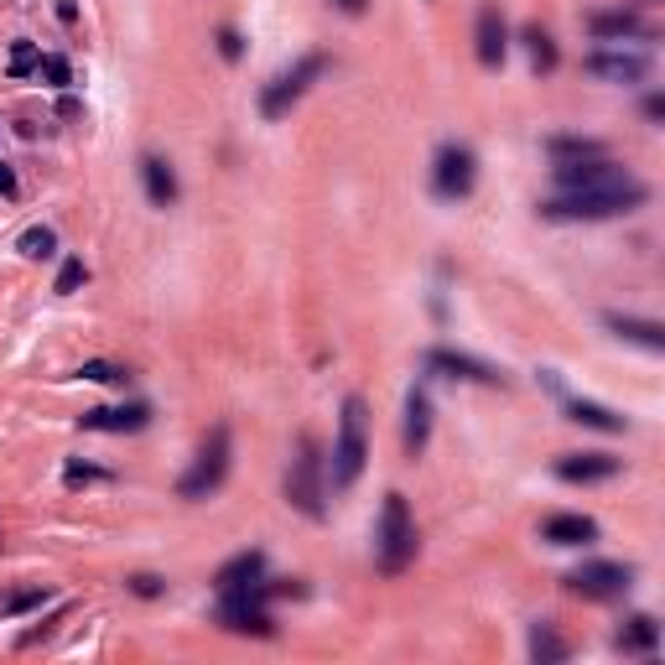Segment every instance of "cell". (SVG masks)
I'll return each instance as SVG.
<instances>
[{"label": "cell", "instance_id": "f546056e", "mask_svg": "<svg viewBox=\"0 0 665 665\" xmlns=\"http://www.w3.org/2000/svg\"><path fill=\"white\" fill-rule=\"evenodd\" d=\"M84 281H89L84 260H78V255H68V260H62V271H58V281H53V291H62V297H68V291H78Z\"/></svg>", "mask_w": 665, "mask_h": 665}, {"label": "cell", "instance_id": "cb8c5ba5", "mask_svg": "<svg viewBox=\"0 0 665 665\" xmlns=\"http://www.w3.org/2000/svg\"><path fill=\"white\" fill-rule=\"evenodd\" d=\"M572 422H577V426H598V431H624V426H629L619 411L593 406V400H577V406H572Z\"/></svg>", "mask_w": 665, "mask_h": 665}, {"label": "cell", "instance_id": "277c9868", "mask_svg": "<svg viewBox=\"0 0 665 665\" xmlns=\"http://www.w3.org/2000/svg\"><path fill=\"white\" fill-rule=\"evenodd\" d=\"M286 499L307 520H323V447L307 431L297 437V457H291V473H286Z\"/></svg>", "mask_w": 665, "mask_h": 665}, {"label": "cell", "instance_id": "52a82bcc", "mask_svg": "<svg viewBox=\"0 0 665 665\" xmlns=\"http://www.w3.org/2000/svg\"><path fill=\"white\" fill-rule=\"evenodd\" d=\"M562 582H567V593H577V598H624L629 582H635V567H624V562H582V567L567 572Z\"/></svg>", "mask_w": 665, "mask_h": 665}, {"label": "cell", "instance_id": "8d00e7d4", "mask_svg": "<svg viewBox=\"0 0 665 665\" xmlns=\"http://www.w3.org/2000/svg\"><path fill=\"white\" fill-rule=\"evenodd\" d=\"M0 198H16V172L0 161Z\"/></svg>", "mask_w": 665, "mask_h": 665}, {"label": "cell", "instance_id": "4dcf8cb0", "mask_svg": "<svg viewBox=\"0 0 665 665\" xmlns=\"http://www.w3.org/2000/svg\"><path fill=\"white\" fill-rule=\"evenodd\" d=\"M42 78H47L53 89H68V84H73V62L62 58V53H47V58H42Z\"/></svg>", "mask_w": 665, "mask_h": 665}, {"label": "cell", "instance_id": "30bf717a", "mask_svg": "<svg viewBox=\"0 0 665 665\" xmlns=\"http://www.w3.org/2000/svg\"><path fill=\"white\" fill-rule=\"evenodd\" d=\"M556 182H562V193H572V187H608V182H624V172H619L608 156H577V161H556Z\"/></svg>", "mask_w": 665, "mask_h": 665}, {"label": "cell", "instance_id": "7c38bea8", "mask_svg": "<svg viewBox=\"0 0 665 665\" xmlns=\"http://www.w3.org/2000/svg\"><path fill=\"white\" fill-rule=\"evenodd\" d=\"M582 68H587L593 78H603V84H639V78L650 73L644 53H587Z\"/></svg>", "mask_w": 665, "mask_h": 665}, {"label": "cell", "instance_id": "f1b7e54d", "mask_svg": "<svg viewBox=\"0 0 665 665\" xmlns=\"http://www.w3.org/2000/svg\"><path fill=\"white\" fill-rule=\"evenodd\" d=\"M5 68H11V78H27V73H37V68H42V53H37V42H16Z\"/></svg>", "mask_w": 665, "mask_h": 665}, {"label": "cell", "instance_id": "83f0119b", "mask_svg": "<svg viewBox=\"0 0 665 665\" xmlns=\"http://www.w3.org/2000/svg\"><path fill=\"white\" fill-rule=\"evenodd\" d=\"M53 250H58V234H53L47 224H31L27 234H21V255H27V260H47Z\"/></svg>", "mask_w": 665, "mask_h": 665}, {"label": "cell", "instance_id": "d4e9b609", "mask_svg": "<svg viewBox=\"0 0 665 665\" xmlns=\"http://www.w3.org/2000/svg\"><path fill=\"white\" fill-rule=\"evenodd\" d=\"M546 152L556 156V161H577V156H603L598 141H587V135H551L546 141Z\"/></svg>", "mask_w": 665, "mask_h": 665}, {"label": "cell", "instance_id": "ffe728a7", "mask_svg": "<svg viewBox=\"0 0 665 665\" xmlns=\"http://www.w3.org/2000/svg\"><path fill=\"white\" fill-rule=\"evenodd\" d=\"M608 328L619 332V338H629V343L665 349V328H661V323H639V317H619V312H608Z\"/></svg>", "mask_w": 665, "mask_h": 665}, {"label": "cell", "instance_id": "603a6c76", "mask_svg": "<svg viewBox=\"0 0 665 665\" xmlns=\"http://www.w3.org/2000/svg\"><path fill=\"white\" fill-rule=\"evenodd\" d=\"M53 598L42 582H31V587H11L5 598H0V619H16V613H31V608H42Z\"/></svg>", "mask_w": 665, "mask_h": 665}, {"label": "cell", "instance_id": "e0dca14e", "mask_svg": "<svg viewBox=\"0 0 665 665\" xmlns=\"http://www.w3.org/2000/svg\"><path fill=\"white\" fill-rule=\"evenodd\" d=\"M260 572H266V551H255V546H250V551H240V556H229V562L218 567V577H213V582H218V593H234V587H250Z\"/></svg>", "mask_w": 665, "mask_h": 665}, {"label": "cell", "instance_id": "74e56055", "mask_svg": "<svg viewBox=\"0 0 665 665\" xmlns=\"http://www.w3.org/2000/svg\"><path fill=\"white\" fill-rule=\"evenodd\" d=\"M332 5H338L343 16H364V5H369V0H332Z\"/></svg>", "mask_w": 665, "mask_h": 665}, {"label": "cell", "instance_id": "5bb4252c", "mask_svg": "<svg viewBox=\"0 0 665 665\" xmlns=\"http://www.w3.org/2000/svg\"><path fill=\"white\" fill-rule=\"evenodd\" d=\"M473 42H479V62H484V68H499V62H505V53H510V37H505V16H499V5H494V0H488L484 11H479Z\"/></svg>", "mask_w": 665, "mask_h": 665}, {"label": "cell", "instance_id": "3957f363", "mask_svg": "<svg viewBox=\"0 0 665 665\" xmlns=\"http://www.w3.org/2000/svg\"><path fill=\"white\" fill-rule=\"evenodd\" d=\"M374 556H380V572L395 577L411 567L416 556V525L406 510V494H385V510H380V536H374Z\"/></svg>", "mask_w": 665, "mask_h": 665}, {"label": "cell", "instance_id": "484cf974", "mask_svg": "<svg viewBox=\"0 0 665 665\" xmlns=\"http://www.w3.org/2000/svg\"><path fill=\"white\" fill-rule=\"evenodd\" d=\"M525 53L536 62V73H551V68H556V42H551V31L525 27Z\"/></svg>", "mask_w": 665, "mask_h": 665}, {"label": "cell", "instance_id": "ba28073f", "mask_svg": "<svg viewBox=\"0 0 665 665\" xmlns=\"http://www.w3.org/2000/svg\"><path fill=\"white\" fill-rule=\"evenodd\" d=\"M218 624L229 629V635H271V613H266V598L255 593V587H234V593H224V603H218Z\"/></svg>", "mask_w": 665, "mask_h": 665}, {"label": "cell", "instance_id": "9c48e42d", "mask_svg": "<svg viewBox=\"0 0 665 665\" xmlns=\"http://www.w3.org/2000/svg\"><path fill=\"white\" fill-rule=\"evenodd\" d=\"M431 193H437V198H468V193H473V152H468V146H442V152H437Z\"/></svg>", "mask_w": 665, "mask_h": 665}, {"label": "cell", "instance_id": "7402d4cb", "mask_svg": "<svg viewBox=\"0 0 665 665\" xmlns=\"http://www.w3.org/2000/svg\"><path fill=\"white\" fill-rule=\"evenodd\" d=\"M587 31L593 37H635L639 16L635 11H598V16H587Z\"/></svg>", "mask_w": 665, "mask_h": 665}, {"label": "cell", "instance_id": "4fadbf2b", "mask_svg": "<svg viewBox=\"0 0 665 665\" xmlns=\"http://www.w3.org/2000/svg\"><path fill=\"white\" fill-rule=\"evenodd\" d=\"M613 473H619V457H608V453H567L556 463L562 484H603Z\"/></svg>", "mask_w": 665, "mask_h": 665}, {"label": "cell", "instance_id": "9a60e30c", "mask_svg": "<svg viewBox=\"0 0 665 665\" xmlns=\"http://www.w3.org/2000/svg\"><path fill=\"white\" fill-rule=\"evenodd\" d=\"M146 422H152L146 406H94V411H84L89 431H141Z\"/></svg>", "mask_w": 665, "mask_h": 665}, {"label": "cell", "instance_id": "8992f818", "mask_svg": "<svg viewBox=\"0 0 665 665\" xmlns=\"http://www.w3.org/2000/svg\"><path fill=\"white\" fill-rule=\"evenodd\" d=\"M323 68H328V58H323V53H307L297 68H286L281 78H271V84H266V94H260V115H266V120H281V115H286V110H291V104L307 94V84H312V78H323Z\"/></svg>", "mask_w": 665, "mask_h": 665}, {"label": "cell", "instance_id": "8fae6325", "mask_svg": "<svg viewBox=\"0 0 665 665\" xmlns=\"http://www.w3.org/2000/svg\"><path fill=\"white\" fill-rule=\"evenodd\" d=\"M426 369H437V374H447V380H479V385H499V380H505L494 364L473 359V354H453V349H431V354H426Z\"/></svg>", "mask_w": 665, "mask_h": 665}, {"label": "cell", "instance_id": "d6a6232c", "mask_svg": "<svg viewBox=\"0 0 665 665\" xmlns=\"http://www.w3.org/2000/svg\"><path fill=\"white\" fill-rule=\"evenodd\" d=\"M99 479H110V473H104V468H89V463H68V468H62V484H68V488L99 484Z\"/></svg>", "mask_w": 665, "mask_h": 665}, {"label": "cell", "instance_id": "d6986e66", "mask_svg": "<svg viewBox=\"0 0 665 665\" xmlns=\"http://www.w3.org/2000/svg\"><path fill=\"white\" fill-rule=\"evenodd\" d=\"M141 177H146V193H152L156 209L177 203V177H172V167H167L161 156H146V161H141Z\"/></svg>", "mask_w": 665, "mask_h": 665}, {"label": "cell", "instance_id": "ac0fdd59", "mask_svg": "<svg viewBox=\"0 0 665 665\" xmlns=\"http://www.w3.org/2000/svg\"><path fill=\"white\" fill-rule=\"evenodd\" d=\"M593 536H598V525L587 514H551L541 525V541H551V546H587Z\"/></svg>", "mask_w": 665, "mask_h": 665}, {"label": "cell", "instance_id": "2e32d148", "mask_svg": "<svg viewBox=\"0 0 665 665\" xmlns=\"http://www.w3.org/2000/svg\"><path fill=\"white\" fill-rule=\"evenodd\" d=\"M426 437H431V400H426V390L411 385V395H406V453L422 457Z\"/></svg>", "mask_w": 665, "mask_h": 665}, {"label": "cell", "instance_id": "5b68a950", "mask_svg": "<svg viewBox=\"0 0 665 665\" xmlns=\"http://www.w3.org/2000/svg\"><path fill=\"white\" fill-rule=\"evenodd\" d=\"M224 473H229V426H213L209 442H203V453H198V463L182 473L177 494L182 499H209L213 488L224 484Z\"/></svg>", "mask_w": 665, "mask_h": 665}, {"label": "cell", "instance_id": "d590c367", "mask_svg": "<svg viewBox=\"0 0 665 665\" xmlns=\"http://www.w3.org/2000/svg\"><path fill=\"white\" fill-rule=\"evenodd\" d=\"M58 115H62V120H78V115H84V104H78L73 94H62V99H58Z\"/></svg>", "mask_w": 665, "mask_h": 665}, {"label": "cell", "instance_id": "f35d334b", "mask_svg": "<svg viewBox=\"0 0 665 665\" xmlns=\"http://www.w3.org/2000/svg\"><path fill=\"white\" fill-rule=\"evenodd\" d=\"M58 21H68V27L78 21V5H73V0H58Z\"/></svg>", "mask_w": 665, "mask_h": 665}, {"label": "cell", "instance_id": "e575fe53", "mask_svg": "<svg viewBox=\"0 0 665 665\" xmlns=\"http://www.w3.org/2000/svg\"><path fill=\"white\" fill-rule=\"evenodd\" d=\"M130 587H135V593H141V598H156V593H161V577H130Z\"/></svg>", "mask_w": 665, "mask_h": 665}, {"label": "cell", "instance_id": "7a4b0ae2", "mask_svg": "<svg viewBox=\"0 0 665 665\" xmlns=\"http://www.w3.org/2000/svg\"><path fill=\"white\" fill-rule=\"evenodd\" d=\"M364 457H369V411H364L359 395L343 400V416H338V442H332V488H354L364 473Z\"/></svg>", "mask_w": 665, "mask_h": 665}, {"label": "cell", "instance_id": "836d02e7", "mask_svg": "<svg viewBox=\"0 0 665 665\" xmlns=\"http://www.w3.org/2000/svg\"><path fill=\"white\" fill-rule=\"evenodd\" d=\"M218 53H224V58H229V62L240 58V53H244V42H240V31H229V27L218 31Z\"/></svg>", "mask_w": 665, "mask_h": 665}, {"label": "cell", "instance_id": "4316f807", "mask_svg": "<svg viewBox=\"0 0 665 665\" xmlns=\"http://www.w3.org/2000/svg\"><path fill=\"white\" fill-rule=\"evenodd\" d=\"M530 655L541 665H556V661H567V644L551 635V624H536V629H530Z\"/></svg>", "mask_w": 665, "mask_h": 665}, {"label": "cell", "instance_id": "6da1fadb", "mask_svg": "<svg viewBox=\"0 0 665 665\" xmlns=\"http://www.w3.org/2000/svg\"><path fill=\"white\" fill-rule=\"evenodd\" d=\"M644 203V187H639L635 177L624 182H608V187H572V193H562V198H551V203H541V218H613V213H629Z\"/></svg>", "mask_w": 665, "mask_h": 665}, {"label": "cell", "instance_id": "44dd1931", "mask_svg": "<svg viewBox=\"0 0 665 665\" xmlns=\"http://www.w3.org/2000/svg\"><path fill=\"white\" fill-rule=\"evenodd\" d=\"M655 644H661V629H655V619H644V613L619 629V650H629V655H650Z\"/></svg>", "mask_w": 665, "mask_h": 665}, {"label": "cell", "instance_id": "ab89813d", "mask_svg": "<svg viewBox=\"0 0 665 665\" xmlns=\"http://www.w3.org/2000/svg\"><path fill=\"white\" fill-rule=\"evenodd\" d=\"M644 115H650V120H661V115H665V99H661V94H655V99H644Z\"/></svg>", "mask_w": 665, "mask_h": 665}, {"label": "cell", "instance_id": "1f68e13d", "mask_svg": "<svg viewBox=\"0 0 665 665\" xmlns=\"http://www.w3.org/2000/svg\"><path fill=\"white\" fill-rule=\"evenodd\" d=\"M78 374H84V380H94V385H120V380H125L120 364H104V359H89Z\"/></svg>", "mask_w": 665, "mask_h": 665}]
</instances>
